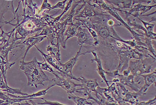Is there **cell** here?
Here are the masks:
<instances>
[{"mask_svg":"<svg viewBox=\"0 0 156 105\" xmlns=\"http://www.w3.org/2000/svg\"><path fill=\"white\" fill-rule=\"evenodd\" d=\"M137 18H138L139 19H140L142 23H143V25L144 26L145 28H146V29L147 31L150 32H154V27L155 26L154 24H150V23L144 22V21L142 20V19H140V18H139L138 17Z\"/></svg>","mask_w":156,"mask_h":105,"instance_id":"obj_27","label":"cell"},{"mask_svg":"<svg viewBox=\"0 0 156 105\" xmlns=\"http://www.w3.org/2000/svg\"><path fill=\"white\" fill-rule=\"evenodd\" d=\"M73 1H72V0L69 1V3H68V4H67V6L65 7L64 11L62 12V13L61 14V15H60L59 16H58L56 18H55L54 21V25H55V24H57V23H58V22H59L61 18H62V16L65 13L69 11V9H70V8L71 5H72V3H73Z\"/></svg>","mask_w":156,"mask_h":105,"instance_id":"obj_24","label":"cell"},{"mask_svg":"<svg viewBox=\"0 0 156 105\" xmlns=\"http://www.w3.org/2000/svg\"><path fill=\"white\" fill-rule=\"evenodd\" d=\"M44 60V63H40V62H38V64H39V65H40L41 67V68L43 70L46 71H48V72H51L53 74V73H55L56 71H55L53 70L52 68L50 66L48 65V64L47 62L46 61L45 59L44 58H43Z\"/></svg>","mask_w":156,"mask_h":105,"instance_id":"obj_25","label":"cell"},{"mask_svg":"<svg viewBox=\"0 0 156 105\" xmlns=\"http://www.w3.org/2000/svg\"><path fill=\"white\" fill-rule=\"evenodd\" d=\"M84 2V1H79L77 2L75 1V2H74L72 5V9H71L69 13L65 15L64 16H63V17H62L59 22H63L66 26L74 25L73 19L74 17L75 16L76 8L80 4L83 3Z\"/></svg>","mask_w":156,"mask_h":105,"instance_id":"obj_13","label":"cell"},{"mask_svg":"<svg viewBox=\"0 0 156 105\" xmlns=\"http://www.w3.org/2000/svg\"><path fill=\"white\" fill-rule=\"evenodd\" d=\"M152 68L151 65H146L144 60L138 59L133 61L130 60L129 69L134 76H140L144 73H149Z\"/></svg>","mask_w":156,"mask_h":105,"instance_id":"obj_5","label":"cell"},{"mask_svg":"<svg viewBox=\"0 0 156 105\" xmlns=\"http://www.w3.org/2000/svg\"><path fill=\"white\" fill-rule=\"evenodd\" d=\"M0 88H1V91H2L7 92V93H10L12 94L21 95L22 96L28 95V94L26 93H23L21 92L20 90L19 89H12V88H10L8 86L7 84L5 83V82L4 79L2 76V74H1V85H0Z\"/></svg>","mask_w":156,"mask_h":105,"instance_id":"obj_17","label":"cell"},{"mask_svg":"<svg viewBox=\"0 0 156 105\" xmlns=\"http://www.w3.org/2000/svg\"><path fill=\"white\" fill-rule=\"evenodd\" d=\"M155 7L156 5H151V6H147V5H143L141 4H137L133 5V7L129 11L127 12L125 11V13H126V17L128 18L130 15H131L132 13L135 12H140L139 16L143 15L144 14L147 12L148 11H150L152 8Z\"/></svg>","mask_w":156,"mask_h":105,"instance_id":"obj_15","label":"cell"},{"mask_svg":"<svg viewBox=\"0 0 156 105\" xmlns=\"http://www.w3.org/2000/svg\"><path fill=\"white\" fill-rule=\"evenodd\" d=\"M47 38V36H36L35 35L33 37L29 38H28L26 39L21 44V45H23L27 47V50H26V53L24 55V57L23 58V61L22 62H24L25 57L29 51L30 49L33 46H35L37 44L41 42L43 40Z\"/></svg>","mask_w":156,"mask_h":105,"instance_id":"obj_12","label":"cell"},{"mask_svg":"<svg viewBox=\"0 0 156 105\" xmlns=\"http://www.w3.org/2000/svg\"><path fill=\"white\" fill-rule=\"evenodd\" d=\"M34 46L36 47V49L40 52V53L41 54L42 56V57L45 59L46 61V62H47L48 64L53 66V67H54V68H55L56 69H57L58 71L61 72V71L59 68L58 67V64H57V60L55 58H54L50 54H44L43 52L41 50H40L36 45Z\"/></svg>","mask_w":156,"mask_h":105,"instance_id":"obj_22","label":"cell"},{"mask_svg":"<svg viewBox=\"0 0 156 105\" xmlns=\"http://www.w3.org/2000/svg\"><path fill=\"white\" fill-rule=\"evenodd\" d=\"M89 53H91L94 57V59L90 60V61H91V63H93V62H96V63H97V67H98V68H97V71H98L99 75L101 76V77L103 80H104V81L105 82V83H106V85H107V86L109 87V86H109L108 82L110 81L107 80V79H106V77H105V71L103 69L101 59L99 58L97 53L95 52L94 51H89Z\"/></svg>","mask_w":156,"mask_h":105,"instance_id":"obj_16","label":"cell"},{"mask_svg":"<svg viewBox=\"0 0 156 105\" xmlns=\"http://www.w3.org/2000/svg\"><path fill=\"white\" fill-rule=\"evenodd\" d=\"M82 47H83V45H81L79 51L76 53V55L65 64H62L61 63L60 61H57V63L58 67L59 68L62 73V76L67 77L71 79L74 77L73 76L72 70L75 65L76 64V62L78 61V57L80 55H85L87 53H89V51L84 53L81 52Z\"/></svg>","mask_w":156,"mask_h":105,"instance_id":"obj_3","label":"cell"},{"mask_svg":"<svg viewBox=\"0 0 156 105\" xmlns=\"http://www.w3.org/2000/svg\"><path fill=\"white\" fill-rule=\"evenodd\" d=\"M60 44L59 42L57 41V43L54 44L53 45H48L46 47L47 51L50 53V54L58 61H60L61 54L60 51Z\"/></svg>","mask_w":156,"mask_h":105,"instance_id":"obj_19","label":"cell"},{"mask_svg":"<svg viewBox=\"0 0 156 105\" xmlns=\"http://www.w3.org/2000/svg\"><path fill=\"white\" fill-rule=\"evenodd\" d=\"M69 99L73 100L76 105H93V103L88 102L86 98H82L73 95H69L68 97Z\"/></svg>","mask_w":156,"mask_h":105,"instance_id":"obj_23","label":"cell"},{"mask_svg":"<svg viewBox=\"0 0 156 105\" xmlns=\"http://www.w3.org/2000/svg\"><path fill=\"white\" fill-rule=\"evenodd\" d=\"M55 78L52 80L54 84L60 86L65 90L69 94H73L75 92L76 87L80 86V84H76L74 82L70 81L64 78L63 76L60 77L57 74L56 72L53 73Z\"/></svg>","mask_w":156,"mask_h":105,"instance_id":"obj_6","label":"cell"},{"mask_svg":"<svg viewBox=\"0 0 156 105\" xmlns=\"http://www.w3.org/2000/svg\"><path fill=\"white\" fill-rule=\"evenodd\" d=\"M156 104V97L154 99L149 100L148 102H143L140 103H137L135 105H154Z\"/></svg>","mask_w":156,"mask_h":105,"instance_id":"obj_30","label":"cell"},{"mask_svg":"<svg viewBox=\"0 0 156 105\" xmlns=\"http://www.w3.org/2000/svg\"><path fill=\"white\" fill-rule=\"evenodd\" d=\"M45 102L43 103H38L36 104V105H63L65 104H63L57 102H51V101H47L46 100L44 99Z\"/></svg>","mask_w":156,"mask_h":105,"instance_id":"obj_29","label":"cell"},{"mask_svg":"<svg viewBox=\"0 0 156 105\" xmlns=\"http://www.w3.org/2000/svg\"><path fill=\"white\" fill-rule=\"evenodd\" d=\"M144 39L145 41V44L146 45L147 47V49L148 51H149L150 52L152 53L154 55V57H156L155 54V51L154 49L153 48V46H152V44H151V39L148 38H144Z\"/></svg>","mask_w":156,"mask_h":105,"instance_id":"obj_26","label":"cell"},{"mask_svg":"<svg viewBox=\"0 0 156 105\" xmlns=\"http://www.w3.org/2000/svg\"><path fill=\"white\" fill-rule=\"evenodd\" d=\"M84 8L79 12V13L73 18H85L87 19L99 16H110L109 14L105 12H99L95 10V8L92 6L91 2H90V1H84Z\"/></svg>","mask_w":156,"mask_h":105,"instance_id":"obj_4","label":"cell"},{"mask_svg":"<svg viewBox=\"0 0 156 105\" xmlns=\"http://www.w3.org/2000/svg\"><path fill=\"white\" fill-rule=\"evenodd\" d=\"M90 1L95 3L94 4H91L93 7L99 9V10H102L105 12L108 13L110 15L114 17L116 19H117V20L122 25L124 26L131 32V33L133 36V38L137 41V42H142L141 41L140 37H144V35L138 34L128 24H127L126 22L124 21L122 18L118 13L117 11V8H115L112 5H108L107 3L102 0H100H100H97V1L95 0V1Z\"/></svg>","mask_w":156,"mask_h":105,"instance_id":"obj_2","label":"cell"},{"mask_svg":"<svg viewBox=\"0 0 156 105\" xmlns=\"http://www.w3.org/2000/svg\"><path fill=\"white\" fill-rule=\"evenodd\" d=\"M76 37L78 38L77 44L81 46L83 44L93 46V44L95 42V41L87 29V28H83L82 26L78 28Z\"/></svg>","mask_w":156,"mask_h":105,"instance_id":"obj_8","label":"cell"},{"mask_svg":"<svg viewBox=\"0 0 156 105\" xmlns=\"http://www.w3.org/2000/svg\"><path fill=\"white\" fill-rule=\"evenodd\" d=\"M20 69L22 70L27 78L28 86H34L38 88V85L44 86V83L50 81L48 77L45 74L37 61L36 57L30 62H21Z\"/></svg>","mask_w":156,"mask_h":105,"instance_id":"obj_1","label":"cell"},{"mask_svg":"<svg viewBox=\"0 0 156 105\" xmlns=\"http://www.w3.org/2000/svg\"><path fill=\"white\" fill-rule=\"evenodd\" d=\"M109 3L112 5H115L119 7L120 10H124L125 9H131L133 7V5L137 4H141L142 3H147L150 4L151 1H107Z\"/></svg>","mask_w":156,"mask_h":105,"instance_id":"obj_9","label":"cell"},{"mask_svg":"<svg viewBox=\"0 0 156 105\" xmlns=\"http://www.w3.org/2000/svg\"><path fill=\"white\" fill-rule=\"evenodd\" d=\"M130 73V71L129 69L123 71V75H124V76H126V77H127V76H129Z\"/></svg>","mask_w":156,"mask_h":105,"instance_id":"obj_31","label":"cell"},{"mask_svg":"<svg viewBox=\"0 0 156 105\" xmlns=\"http://www.w3.org/2000/svg\"><path fill=\"white\" fill-rule=\"evenodd\" d=\"M82 25H83V23L80 21H78V23H76L75 24H74V25H69L68 29L67 30H65L64 33V37L65 36L67 37V38L65 39V42H67V41L69 39L74 36H76L77 33L78 28Z\"/></svg>","mask_w":156,"mask_h":105,"instance_id":"obj_18","label":"cell"},{"mask_svg":"<svg viewBox=\"0 0 156 105\" xmlns=\"http://www.w3.org/2000/svg\"><path fill=\"white\" fill-rule=\"evenodd\" d=\"M144 77L145 80V84L142 87L144 92L146 93L148 88L153 84L154 83L156 82V69L153 73L147 74L146 75H140Z\"/></svg>","mask_w":156,"mask_h":105,"instance_id":"obj_20","label":"cell"},{"mask_svg":"<svg viewBox=\"0 0 156 105\" xmlns=\"http://www.w3.org/2000/svg\"><path fill=\"white\" fill-rule=\"evenodd\" d=\"M118 79L119 82L124 85H127L135 92H138L140 89L137 82L134 81V76L133 75H129L127 77L123 75L119 74Z\"/></svg>","mask_w":156,"mask_h":105,"instance_id":"obj_11","label":"cell"},{"mask_svg":"<svg viewBox=\"0 0 156 105\" xmlns=\"http://www.w3.org/2000/svg\"><path fill=\"white\" fill-rule=\"evenodd\" d=\"M55 86V84H53L51 86H49L48 88H47L46 90H41L40 91L37 92L35 94H33L32 95H28L23 96H16L13 95V94H10L8 93L6 94L7 95L11 97H13L16 98H35V97H41L42 96H45L46 94L48 93V91L54 86Z\"/></svg>","mask_w":156,"mask_h":105,"instance_id":"obj_21","label":"cell"},{"mask_svg":"<svg viewBox=\"0 0 156 105\" xmlns=\"http://www.w3.org/2000/svg\"><path fill=\"white\" fill-rule=\"evenodd\" d=\"M67 1V0H65V1H63L62 2H58L56 5L52 6L51 11L55 9H57V8H60L61 10H64L65 8V3H66Z\"/></svg>","mask_w":156,"mask_h":105,"instance_id":"obj_28","label":"cell"},{"mask_svg":"<svg viewBox=\"0 0 156 105\" xmlns=\"http://www.w3.org/2000/svg\"><path fill=\"white\" fill-rule=\"evenodd\" d=\"M117 85L120 87L123 91L122 95L125 96V98H123V100L126 103H130L131 105H135L136 103L139 102V100L138 99V97L141 96L146 94V93L144 92L142 88H141L138 92L131 93L126 90L125 86L120 83H117Z\"/></svg>","mask_w":156,"mask_h":105,"instance_id":"obj_7","label":"cell"},{"mask_svg":"<svg viewBox=\"0 0 156 105\" xmlns=\"http://www.w3.org/2000/svg\"><path fill=\"white\" fill-rule=\"evenodd\" d=\"M72 79L81 82L82 84H80V87H83L90 92L93 91L96 93L97 88L99 86L98 83L96 79L87 80L82 76L78 78L74 77Z\"/></svg>","mask_w":156,"mask_h":105,"instance_id":"obj_10","label":"cell"},{"mask_svg":"<svg viewBox=\"0 0 156 105\" xmlns=\"http://www.w3.org/2000/svg\"><path fill=\"white\" fill-rule=\"evenodd\" d=\"M1 96H0V104L1 105H13L15 103H21L22 101H26V100H30V99H44V98H11L9 97V96L7 95L6 94H4L1 91Z\"/></svg>","mask_w":156,"mask_h":105,"instance_id":"obj_14","label":"cell"}]
</instances>
